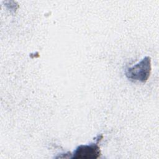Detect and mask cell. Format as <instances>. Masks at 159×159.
<instances>
[{
    "mask_svg": "<svg viewBox=\"0 0 159 159\" xmlns=\"http://www.w3.org/2000/svg\"><path fill=\"white\" fill-rule=\"evenodd\" d=\"M151 70V58L147 56L139 63L127 68L125 76L131 81H139L145 83L150 76Z\"/></svg>",
    "mask_w": 159,
    "mask_h": 159,
    "instance_id": "6da1fadb",
    "label": "cell"
},
{
    "mask_svg": "<svg viewBox=\"0 0 159 159\" xmlns=\"http://www.w3.org/2000/svg\"><path fill=\"white\" fill-rule=\"evenodd\" d=\"M71 158L75 159H97L101 156V150L98 143L80 145L73 151Z\"/></svg>",
    "mask_w": 159,
    "mask_h": 159,
    "instance_id": "7a4b0ae2",
    "label": "cell"
}]
</instances>
